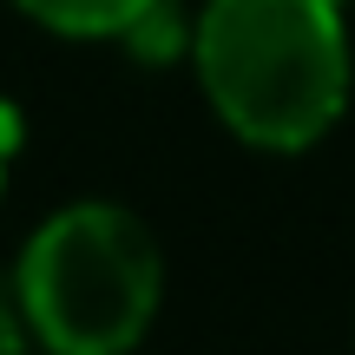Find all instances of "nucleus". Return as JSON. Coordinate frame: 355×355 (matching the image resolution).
I'll use <instances>...</instances> for the list:
<instances>
[{
	"label": "nucleus",
	"instance_id": "1",
	"mask_svg": "<svg viewBox=\"0 0 355 355\" xmlns=\"http://www.w3.org/2000/svg\"><path fill=\"white\" fill-rule=\"evenodd\" d=\"M198 73L211 105L250 145H316L349 99L336 0H211L198 26Z\"/></svg>",
	"mask_w": 355,
	"mask_h": 355
},
{
	"label": "nucleus",
	"instance_id": "2",
	"mask_svg": "<svg viewBox=\"0 0 355 355\" xmlns=\"http://www.w3.org/2000/svg\"><path fill=\"white\" fill-rule=\"evenodd\" d=\"M158 243L132 211L73 204L20 257V303L53 355H125L158 309Z\"/></svg>",
	"mask_w": 355,
	"mask_h": 355
},
{
	"label": "nucleus",
	"instance_id": "3",
	"mask_svg": "<svg viewBox=\"0 0 355 355\" xmlns=\"http://www.w3.org/2000/svg\"><path fill=\"white\" fill-rule=\"evenodd\" d=\"M20 7L53 33H125L145 0H20Z\"/></svg>",
	"mask_w": 355,
	"mask_h": 355
},
{
	"label": "nucleus",
	"instance_id": "4",
	"mask_svg": "<svg viewBox=\"0 0 355 355\" xmlns=\"http://www.w3.org/2000/svg\"><path fill=\"white\" fill-rule=\"evenodd\" d=\"M125 46L139 53V60H171L178 46H184V26H178V7L171 0H145L139 13L125 20Z\"/></svg>",
	"mask_w": 355,
	"mask_h": 355
},
{
	"label": "nucleus",
	"instance_id": "5",
	"mask_svg": "<svg viewBox=\"0 0 355 355\" xmlns=\"http://www.w3.org/2000/svg\"><path fill=\"white\" fill-rule=\"evenodd\" d=\"M13 145H20V112H13V105H0V165H7Z\"/></svg>",
	"mask_w": 355,
	"mask_h": 355
},
{
	"label": "nucleus",
	"instance_id": "6",
	"mask_svg": "<svg viewBox=\"0 0 355 355\" xmlns=\"http://www.w3.org/2000/svg\"><path fill=\"white\" fill-rule=\"evenodd\" d=\"M0 355H20V322L7 316V303H0Z\"/></svg>",
	"mask_w": 355,
	"mask_h": 355
}]
</instances>
